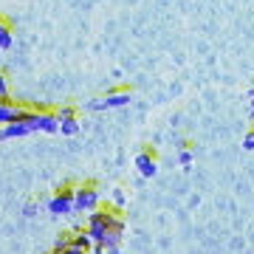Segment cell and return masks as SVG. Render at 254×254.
<instances>
[{
  "mask_svg": "<svg viewBox=\"0 0 254 254\" xmlns=\"http://www.w3.org/2000/svg\"><path fill=\"white\" fill-rule=\"evenodd\" d=\"M119 220H122V215H119L116 209L99 206L96 212H91V215H88V223H85V229H88V235H91L93 243H96V246H105L108 235L116 229Z\"/></svg>",
  "mask_w": 254,
  "mask_h": 254,
  "instance_id": "obj_1",
  "label": "cell"
},
{
  "mask_svg": "<svg viewBox=\"0 0 254 254\" xmlns=\"http://www.w3.org/2000/svg\"><path fill=\"white\" fill-rule=\"evenodd\" d=\"M73 200H76V190L73 187H60V190L48 198V212L51 215H76V209H73Z\"/></svg>",
  "mask_w": 254,
  "mask_h": 254,
  "instance_id": "obj_2",
  "label": "cell"
},
{
  "mask_svg": "<svg viewBox=\"0 0 254 254\" xmlns=\"http://www.w3.org/2000/svg\"><path fill=\"white\" fill-rule=\"evenodd\" d=\"M73 209L76 212H96L99 209V190L93 187V184H82L76 187V200H73Z\"/></svg>",
  "mask_w": 254,
  "mask_h": 254,
  "instance_id": "obj_3",
  "label": "cell"
},
{
  "mask_svg": "<svg viewBox=\"0 0 254 254\" xmlns=\"http://www.w3.org/2000/svg\"><path fill=\"white\" fill-rule=\"evenodd\" d=\"M28 116V110L26 108H20V105H14V102H0V125L6 127L11 125V122H23V119Z\"/></svg>",
  "mask_w": 254,
  "mask_h": 254,
  "instance_id": "obj_4",
  "label": "cell"
},
{
  "mask_svg": "<svg viewBox=\"0 0 254 254\" xmlns=\"http://www.w3.org/2000/svg\"><path fill=\"white\" fill-rule=\"evenodd\" d=\"M136 167L144 178H153V175L158 173V158H155L153 150H141V153L136 155Z\"/></svg>",
  "mask_w": 254,
  "mask_h": 254,
  "instance_id": "obj_5",
  "label": "cell"
},
{
  "mask_svg": "<svg viewBox=\"0 0 254 254\" xmlns=\"http://www.w3.org/2000/svg\"><path fill=\"white\" fill-rule=\"evenodd\" d=\"M125 105H130V91H113L102 102H96V108H125Z\"/></svg>",
  "mask_w": 254,
  "mask_h": 254,
  "instance_id": "obj_6",
  "label": "cell"
},
{
  "mask_svg": "<svg viewBox=\"0 0 254 254\" xmlns=\"http://www.w3.org/2000/svg\"><path fill=\"white\" fill-rule=\"evenodd\" d=\"M71 249H79V252H88V254H91L93 249H96V243H93L91 235H88V229H82V232H73V237H71Z\"/></svg>",
  "mask_w": 254,
  "mask_h": 254,
  "instance_id": "obj_7",
  "label": "cell"
},
{
  "mask_svg": "<svg viewBox=\"0 0 254 254\" xmlns=\"http://www.w3.org/2000/svg\"><path fill=\"white\" fill-rule=\"evenodd\" d=\"M26 133H31V127L26 122H11L0 130V138H14V136H26Z\"/></svg>",
  "mask_w": 254,
  "mask_h": 254,
  "instance_id": "obj_8",
  "label": "cell"
},
{
  "mask_svg": "<svg viewBox=\"0 0 254 254\" xmlns=\"http://www.w3.org/2000/svg\"><path fill=\"white\" fill-rule=\"evenodd\" d=\"M71 237H73V232H63V235L54 240V249H51V254H63L65 249H71Z\"/></svg>",
  "mask_w": 254,
  "mask_h": 254,
  "instance_id": "obj_9",
  "label": "cell"
},
{
  "mask_svg": "<svg viewBox=\"0 0 254 254\" xmlns=\"http://www.w3.org/2000/svg\"><path fill=\"white\" fill-rule=\"evenodd\" d=\"M11 46V26L0 17V48H9Z\"/></svg>",
  "mask_w": 254,
  "mask_h": 254,
  "instance_id": "obj_10",
  "label": "cell"
},
{
  "mask_svg": "<svg viewBox=\"0 0 254 254\" xmlns=\"http://www.w3.org/2000/svg\"><path fill=\"white\" fill-rule=\"evenodd\" d=\"M60 130H63L65 136H73V133L79 130V122H76V119H65V122H60Z\"/></svg>",
  "mask_w": 254,
  "mask_h": 254,
  "instance_id": "obj_11",
  "label": "cell"
},
{
  "mask_svg": "<svg viewBox=\"0 0 254 254\" xmlns=\"http://www.w3.org/2000/svg\"><path fill=\"white\" fill-rule=\"evenodd\" d=\"M178 161H181L184 167H190V164H192V150H190V147H181V153H178Z\"/></svg>",
  "mask_w": 254,
  "mask_h": 254,
  "instance_id": "obj_12",
  "label": "cell"
},
{
  "mask_svg": "<svg viewBox=\"0 0 254 254\" xmlns=\"http://www.w3.org/2000/svg\"><path fill=\"white\" fill-rule=\"evenodd\" d=\"M9 99V82H6V76L0 73V102Z\"/></svg>",
  "mask_w": 254,
  "mask_h": 254,
  "instance_id": "obj_13",
  "label": "cell"
},
{
  "mask_svg": "<svg viewBox=\"0 0 254 254\" xmlns=\"http://www.w3.org/2000/svg\"><path fill=\"white\" fill-rule=\"evenodd\" d=\"M243 150H249V153L254 150V127L249 130V133H246V136H243Z\"/></svg>",
  "mask_w": 254,
  "mask_h": 254,
  "instance_id": "obj_14",
  "label": "cell"
},
{
  "mask_svg": "<svg viewBox=\"0 0 254 254\" xmlns=\"http://www.w3.org/2000/svg\"><path fill=\"white\" fill-rule=\"evenodd\" d=\"M105 254H119V246H105Z\"/></svg>",
  "mask_w": 254,
  "mask_h": 254,
  "instance_id": "obj_15",
  "label": "cell"
},
{
  "mask_svg": "<svg viewBox=\"0 0 254 254\" xmlns=\"http://www.w3.org/2000/svg\"><path fill=\"white\" fill-rule=\"evenodd\" d=\"M91 254H105V249H102V246H96V249H93Z\"/></svg>",
  "mask_w": 254,
  "mask_h": 254,
  "instance_id": "obj_16",
  "label": "cell"
},
{
  "mask_svg": "<svg viewBox=\"0 0 254 254\" xmlns=\"http://www.w3.org/2000/svg\"><path fill=\"white\" fill-rule=\"evenodd\" d=\"M252 116H254V88H252Z\"/></svg>",
  "mask_w": 254,
  "mask_h": 254,
  "instance_id": "obj_17",
  "label": "cell"
}]
</instances>
